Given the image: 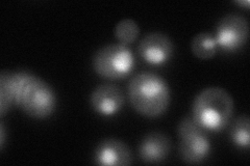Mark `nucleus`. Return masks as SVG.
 <instances>
[{
    "instance_id": "nucleus-1",
    "label": "nucleus",
    "mask_w": 250,
    "mask_h": 166,
    "mask_svg": "<svg viewBox=\"0 0 250 166\" xmlns=\"http://www.w3.org/2000/svg\"><path fill=\"white\" fill-rule=\"evenodd\" d=\"M57 96L51 86L42 78L27 72L0 73V114L1 117L12 106L36 120L50 117L57 108Z\"/></svg>"
},
{
    "instance_id": "nucleus-2",
    "label": "nucleus",
    "mask_w": 250,
    "mask_h": 166,
    "mask_svg": "<svg viewBox=\"0 0 250 166\" xmlns=\"http://www.w3.org/2000/svg\"><path fill=\"white\" fill-rule=\"evenodd\" d=\"M128 99L138 113L145 117L156 118L168 110L171 92L165 79L154 73L142 72L130 80Z\"/></svg>"
},
{
    "instance_id": "nucleus-3",
    "label": "nucleus",
    "mask_w": 250,
    "mask_h": 166,
    "mask_svg": "<svg viewBox=\"0 0 250 166\" xmlns=\"http://www.w3.org/2000/svg\"><path fill=\"white\" fill-rule=\"evenodd\" d=\"M234 111L230 94L221 88H208L195 97L192 117L206 132H221L228 127Z\"/></svg>"
},
{
    "instance_id": "nucleus-4",
    "label": "nucleus",
    "mask_w": 250,
    "mask_h": 166,
    "mask_svg": "<svg viewBox=\"0 0 250 166\" xmlns=\"http://www.w3.org/2000/svg\"><path fill=\"white\" fill-rule=\"evenodd\" d=\"M135 64L134 53L122 44L106 45L93 57V69L96 74L109 80L127 77L134 71Z\"/></svg>"
},
{
    "instance_id": "nucleus-5",
    "label": "nucleus",
    "mask_w": 250,
    "mask_h": 166,
    "mask_svg": "<svg viewBox=\"0 0 250 166\" xmlns=\"http://www.w3.org/2000/svg\"><path fill=\"white\" fill-rule=\"evenodd\" d=\"M178 152L182 160L188 164L205 162L212 152V145L207 132L191 116H186L178 124Z\"/></svg>"
},
{
    "instance_id": "nucleus-6",
    "label": "nucleus",
    "mask_w": 250,
    "mask_h": 166,
    "mask_svg": "<svg viewBox=\"0 0 250 166\" xmlns=\"http://www.w3.org/2000/svg\"><path fill=\"white\" fill-rule=\"evenodd\" d=\"M248 37V21L239 14L223 16L217 23L214 35L217 47L226 53H233L243 48Z\"/></svg>"
},
{
    "instance_id": "nucleus-7",
    "label": "nucleus",
    "mask_w": 250,
    "mask_h": 166,
    "mask_svg": "<svg viewBox=\"0 0 250 166\" xmlns=\"http://www.w3.org/2000/svg\"><path fill=\"white\" fill-rule=\"evenodd\" d=\"M174 52L171 38L162 33L146 35L138 45V53L148 65L160 67L166 65Z\"/></svg>"
},
{
    "instance_id": "nucleus-8",
    "label": "nucleus",
    "mask_w": 250,
    "mask_h": 166,
    "mask_svg": "<svg viewBox=\"0 0 250 166\" xmlns=\"http://www.w3.org/2000/svg\"><path fill=\"white\" fill-rule=\"evenodd\" d=\"M90 103L94 111L99 115L113 116L123 108L124 92L117 84H100L92 92Z\"/></svg>"
},
{
    "instance_id": "nucleus-9",
    "label": "nucleus",
    "mask_w": 250,
    "mask_h": 166,
    "mask_svg": "<svg viewBox=\"0 0 250 166\" xmlns=\"http://www.w3.org/2000/svg\"><path fill=\"white\" fill-rule=\"evenodd\" d=\"M94 159L98 165L127 166L132 162V154L125 142L106 138L99 142L94 153Z\"/></svg>"
},
{
    "instance_id": "nucleus-10",
    "label": "nucleus",
    "mask_w": 250,
    "mask_h": 166,
    "mask_svg": "<svg viewBox=\"0 0 250 166\" xmlns=\"http://www.w3.org/2000/svg\"><path fill=\"white\" fill-rule=\"evenodd\" d=\"M171 151L170 138L161 132H151L139 145V157L144 163L158 164L167 159Z\"/></svg>"
},
{
    "instance_id": "nucleus-11",
    "label": "nucleus",
    "mask_w": 250,
    "mask_h": 166,
    "mask_svg": "<svg viewBox=\"0 0 250 166\" xmlns=\"http://www.w3.org/2000/svg\"><path fill=\"white\" fill-rule=\"evenodd\" d=\"M217 44L214 36L209 33H199L191 41V50L199 59L208 60L217 53Z\"/></svg>"
},
{
    "instance_id": "nucleus-12",
    "label": "nucleus",
    "mask_w": 250,
    "mask_h": 166,
    "mask_svg": "<svg viewBox=\"0 0 250 166\" xmlns=\"http://www.w3.org/2000/svg\"><path fill=\"white\" fill-rule=\"evenodd\" d=\"M249 127L250 121L249 117L244 114L237 117L231 125L230 128V140L232 144L240 148H249L250 137H249Z\"/></svg>"
},
{
    "instance_id": "nucleus-13",
    "label": "nucleus",
    "mask_w": 250,
    "mask_h": 166,
    "mask_svg": "<svg viewBox=\"0 0 250 166\" xmlns=\"http://www.w3.org/2000/svg\"><path fill=\"white\" fill-rule=\"evenodd\" d=\"M140 34L138 23L132 19H123L115 27V37L120 44L127 46L134 43Z\"/></svg>"
},
{
    "instance_id": "nucleus-14",
    "label": "nucleus",
    "mask_w": 250,
    "mask_h": 166,
    "mask_svg": "<svg viewBox=\"0 0 250 166\" xmlns=\"http://www.w3.org/2000/svg\"><path fill=\"white\" fill-rule=\"evenodd\" d=\"M0 136H1V138H0V148H1V149H3L5 131H4V124L2 122L0 124Z\"/></svg>"
},
{
    "instance_id": "nucleus-15",
    "label": "nucleus",
    "mask_w": 250,
    "mask_h": 166,
    "mask_svg": "<svg viewBox=\"0 0 250 166\" xmlns=\"http://www.w3.org/2000/svg\"><path fill=\"white\" fill-rule=\"evenodd\" d=\"M236 3L241 5V6H243L244 9H246V10L249 9V5H250L249 0H242V1H241V0H238V1H236Z\"/></svg>"
}]
</instances>
